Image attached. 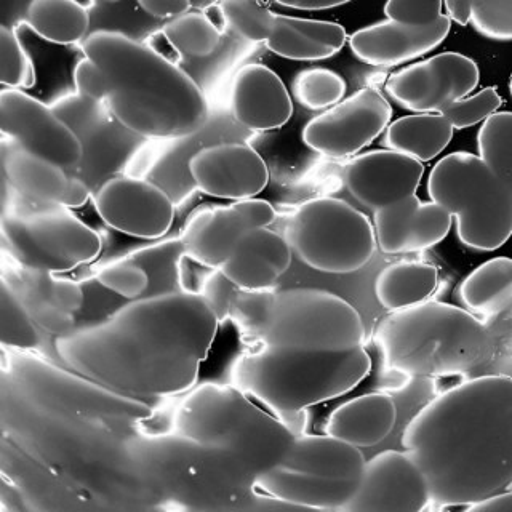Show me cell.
<instances>
[{
    "label": "cell",
    "instance_id": "27",
    "mask_svg": "<svg viewBox=\"0 0 512 512\" xmlns=\"http://www.w3.org/2000/svg\"><path fill=\"white\" fill-rule=\"evenodd\" d=\"M4 173L12 191L34 204L63 205L71 183L60 165L15 144L4 152Z\"/></svg>",
    "mask_w": 512,
    "mask_h": 512
},
{
    "label": "cell",
    "instance_id": "43",
    "mask_svg": "<svg viewBox=\"0 0 512 512\" xmlns=\"http://www.w3.org/2000/svg\"><path fill=\"white\" fill-rule=\"evenodd\" d=\"M74 85L77 93L87 100L106 103V82L103 72L87 56H84L74 68Z\"/></svg>",
    "mask_w": 512,
    "mask_h": 512
},
{
    "label": "cell",
    "instance_id": "35",
    "mask_svg": "<svg viewBox=\"0 0 512 512\" xmlns=\"http://www.w3.org/2000/svg\"><path fill=\"white\" fill-rule=\"evenodd\" d=\"M479 157L512 191V112H495L477 133Z\"/></svg>",
    "mask_w": 512,
    "mask_h": 512
},
{
    "label": "cell",
    "instance_id": "4",
    "mask_svg": "<svg viewBox=\"0 0 512 512\" xmlns=\"http://www.w3.org/2000/svg\"><path fill=\"white\" fill-rule=\"evenodd\" d=\"M372 370L364 346L341 352L296 351L250 344L231 368L232 384L301 436L306 408L356 388Z\"/></svg>",
    "mask_w": 512,
    "mask_h": 512
},
{
    "label": "cell",
    "instance_id": "31",
    "mask_svg": "<svg viewBox=\"0 0 512 512\" xmlns=\"http://www.w3.org/2000/svg\"><path fill=\"white\" fill-rule=\"evenodd\" d=\"M26 23L47 42L74 45L87 37L90 15L77 0H31Z\"/></svg>",
    "mask_w": 512,
    "mask_h": 512
},
{
    "label": "cell",
    "instance_id": "26",
    "mask_svg": "<svg viewBox=\"0 0 512 512\" xmlns=\"http://www.w3.org/2000/svg\"><path fill=\"white\" fill-rule=\"evenodd\" d=\"M396 421L397 407L392 397L370 392L333 410L325 424V434L354 447H373L391 434Z\"/></svg>",
    "mask_w": 512,
    "mask_h": 512
},
{
    "label": "cell",
    "instance_id": "10",
    "mask_svg": "<svg viewBox=\"0 0 512 512\" xmlns=\"http://www.w3.org/2000/svg\"><path fill=\"white\" fill-rule=\"evenodd\" d=\"M287 240L304 264L327 274L359 271L378 247L367 215L336 197H316L296 208Z\"/></svg>",
    "mask_w": 512,
    "mask_h": 512
},
{
    "label": "cell",
    "instance_id": "38",
    "mask_svg": "<svg viewBox=\"0 0 512 512\" xmlns=\"http://www.w3.org/2000/svg\"><path fill=\"white\" fill-rule=\"evenodd\" d=\"M0 341L8 348L23 351L40 346L36 322L4 279L0 285Z\"/></svg>",
    "mask_w": 512,
    "mask_h": 512
},
{
    "label": "cell",
    "instance_id": "32",
    "mask_svg": "<svg viewBox=\"0 0 512 512\" xmlns=\"http://www.w3.org/2000/svg\"><path fill=\"white\" fill-rule=\"evenodd\" d=\"M450 20L471 24L480 36L512 42V0H444Z\"/></svg>",
    "mask_w": 512,
    "mask_h": 512
},
{
    "label": "cell",
    "instance_id": "16",
    "mask_svg": "<svg viewBox=\"0 0 512 512\" xmlns=\"http://www.w3.org/2000/svg\"><path fill=\"white\" fill-rule=\"evenodd\" d=\"M479 80L476 61L461 53L445 52L392 72L384 92L407 111L440 114L450 104L471 95Z\"/></svg>",
    "mask_w": 512,
    "mask_h": 512
},
{
    "label": "cell",
    "instance_id": "2",
    "mask_svg": "<svg viewBox=\"0 0 512 512\" xmlns=\"http://www.w3.org/2000/svg\"><path fill=\"white\" fill-rule=\"evenodd\" d=\"M402 444L420 464L432 503L471 506L512 485V376L456 384L424 405Z\"/></svg>",
    "mask_w": 512,
    "mask_h": 512
},
{
    "label": "cell",
    "instance_id": "3",
    "mask_svg": "<svg viewBox=\"0 0 512 512\" xmlns=\"http://www.w3.org/2000/svg\"><path fill=\"white\" fill-rule=\"evenodd\" d=\"M80 48L103 72L109 112L130 132L176 140L204 127L207 98L175 61L122 32H92Z\"/></svg>",
    "mask_w": 512,
    "mask_h": 512
},
{
    "label": "cell",
    "instance_id": "37",
    "mask_svg": "<svg viewBox=\"0 0 512 512\" xmlns=\"http://www.w3.org/2000/svg\"><path fill=\"white\" fill-rule=\"evenodd\" d=\"M276 293L274 288H264V290L239 288L236 298L232 301L229 320L236 325L245 343L255 344L260 340L264 328L268 325Z\"/></svg>",
    "mask_w": 512,
    "mask_h": 512
},
{
    "label": "cell",
    "instance_id": "41",
    "mask_svg": "<svg viewBox=\"0 0 512 512\" xmlns=\"http://www.w3.org/2000/svg\"><path fill=\"white\" fill-rule=\"evenodd\" d=\"M501 104H503V100H501L498 90L487 87L480 90L479 93L464 96L461 100L455 101L440 114L450 120V124L455 130H464V128L474 127L493 116L501 108Z\"/></svg>",
    "mask_w": 512,
    "mask_h": 512
},
{
    "label": "cell",
    "instance_id": "33",
    "mask_svg": "<svg viewBox=\"0 0 512 512\" xmlns=\"http://www.w3.org/2000/svg\"><path fill=\"white\" fill-rule=\"evenodd\" d=\"M186 255L183 240L172 239L140 248L125 256L140 264L148 272L149 288L146 296L183 292L181 288V260ZM144 298V296H143Z\"/></svg>",
    "mask_w": 512,
    "mask_h": 512
},
{
    "label": "cell",
    "instance_id": "48",
    "mask_svg": "<svg viewBox=\"0 0 512 512\" xmlns=\"http://www.w3.org/2000/svg\"><path fill=\"white\" fill-rule=\"evenodd\" d=\"M95 2H106V4H116L119 0H95Z\"/></svg>",
    "mask_w": 512,
    "mask_h": 512
},
{
    "label": "cell",
    "instance_id": "9",
    "mask_svg": "<svg viewBox=\"0 0 512 512\" xmlns=\"http://www.w3.org/2000/svg\"><path fill=\"white\" fill-rule=\"evenodd\" d=\"M2 239L5 253L16 263L56 274L96 260L103 248L100 234L71 208L34 204L18 194L12 205L5 204Z\"/></svg>",
    "mask_w": 512,
    "mask_h": 512
},
{
    "label": "cell",
    "instance_id": "1",
    "mask_svg": "<svg viewBox=\"0 0 512 512\" xmlns=\"http://www.w3.org/2000/svg\"><path fill=\"white\" fill-rule=\"evenodd\" d=\"M220 320L188 292L144 296L111 317L58 336L64 364L103 388L136 397L176 396L196 384Z\"/></svg>",
    "mask_w": 512,
    "mask_h": 512
},
{
    "label": "cell",
    "instance_id": "34",
    "mask_svg": "<svg viewBox=\"0 0 512 512\" xmlns=\"http://www.w3.org/2000/svg\"><path fill=\"white\" fill-rule=\"evenodd\" d=\"M176 55L204 58L220 45L221 31L207 13L188 12L176 16L162 28Z\"/></svg>",
    "mask_w": 512,
    "mask_h": 512
},
{
    "label": "cell",
    "instance_id": "29",
    "mask_svg": "<svg viewBox=\"0 0 512 512\" xmlns=\"http://www.w3.org/2000/svg\"><path fill=\"white\" fill-rule=\"evenodd\" d=\"M439 287V271L424 261L389 264L375 280L376 300L386 311L396 312L428 301Z\"/></svg>",
    "mask_w": 512,
    "mask_h": 512
},
{
    "label": "cell",
    "instance_id": "18",
    "mask_svg": "<svg viewBox=\"0 0 512 512\" xmlns=\"http://www.w3.org/2000/svg\"><path fill=\"white\" fill-rule=\"evenodd\" d=\"M276 216L268 200L256 197L204 208L184 226V250L207 268L221 269L245 232L269 228Z\"/></svg>",
    "mask_w": 512,
    "mask_h": 512
},
{
    "label": "cell",
    "instance_id": "21",
    "mask_svg": "<svg viewBox=\"0 0 512 512\" xmlns=\"http://www.w3.org/2000/svg\"><path fill=\"white\" fill-rule=\"evenodd\" d=\"M423 162L392 149L365 152L344 168L351 196L373 212L416 194L423 180Z\"/></svg>",
    "mask_w": 512,
    "mask_h": 512
},
{
    "label": "cell",
    "instance_id": "44",
    "mask_svg": "<svg viewBox=\"0 0 512 512\" xmlns=\"http://www.w3.org/2000/svg\"><path fill=\"white\" fill-rule=\"evenodd\" d=\"M143 12L159 18L173 20L176 16L184 15L191 8V0H136Z\"/></svg>",
    "mask_w": 512,
    "mask_h": 512
},
{
    "label": "cell",
    "instance_id": "47",
    "mask_svg": "<svg viewBox=\"0 0 512 512\" xmlns=\"http://www.w3.org/2000/svg\"><path fill=\"white\" fill-rule=\"evenodd\" d=\"M284 7L296 8V10H328V8L341 7L349 4L352 0H274Z\"/></svg>",
    "mask_w": 512,
    "mask_h": 512
},
{
    "label": "cell",
    "instance_id": "6",
    "mask_svg": "<svg viewBox=\"0 0 512 512\" xmlns=\"http://www.w3.org/2000/svg\"><path fill=\"white\" fill-rule=\"evenodd\" d=\"M176 429L184 439L231 453L255 479L284 458L296 437L234 384L197 389L178 408Z\"/></svg>",
    "mask_w": 512,
    "mask_h": 512
},
{
    "label": "cell",
    "instance_id": "22",
    "mask_svg": "<svg viewBox=\"0 0 512 512\" xmlns=\"http://www.w3.org/2000/svg\"><path fill=\"white\" fill-rule=\"evenodd\" d=\"M2 279L10 285L37 327L53 335L74 330V319L84 304V290L76 280L56 272L26 268L13 261Z\"/></svg>",
    "mask_w": 512,
    "mask_h": 512
},
{
    "label": "cell",
    "instance_id": "39",
    "mask_svg": "<svg viewBox=\"0 0 512 512\" xmlns=\"http://www.w3.org/2000/svg\"><path fill=\"white\" fill-rule=\"evenodd\" d=\"M0 82L5 88L16 90L36 84V69L31 56L24 50L15 31L7 26L0 28Z\"/></svg>",
    "mask_w": 512,
    "mask_h": 512
},
{
    "label": "cell",
    "instance_id": "14",
    "mask_svg": "<svg viewBox=\"0 0 512 512\" xmlns=\"http://www.w3.org/2000/svg\"><path fill=\"white\" fill-rule=\"evenodd\" d=\"M0 128L18 148L44 157L68 173L82 164L84 146L79 135L55 109L23 90L4 88L0 92Z\"/></svg>",
    "mask_w": 512,
    "mask_h": 512
},
{
    "label": "cell",
    "instance_id": "40",
    "mask_svg": "<svg viewBox=\"0 0 512 512\" xmlns=\"http://www.w3.org/2000/svg\"><path fill=\"white\" fill-rule=\"evenodd\" d=\"M98 284L108 288L117 295L124 296L127 300H140L146 296L149 288L148 272L141 268L135 261L122 258L106 264L96 272Z\"/></svg>",
    "mask_w": 512,
    "mask_h": 512
},
{
    "label": "cell",
    "instance_id": "15",
    "mask_svg": "<svg viewBox=\"0 0 512 512\" xmlns=\"http://www.w3.org/2000/svg\"><path fill=\"white\" fill-rule=\"evenodd\" d=\"M392 106L386 96L373 87L340 101L309 120L303 141L320 156L343 159L354 156L384 133L391 124Z\"/></svg>",
    "mask_w": 512,
    "mask_h": 512
},
{
    "label": "cell",
    "instance_id": "36",
    "mask_svg": "<svg viewBox=\"0 0 512 512\" xmlns=\"http://www.w3.org/2000/svg\"><path fill=\"white\" fill-rule=\"evenodd\" d=\"M293 96L309 111H327L343 101L348 85L346 80L327 68L304 69L293 80Z\"/></svg>",
    "mask_w": 512,
    "mask_h": 512
},
{
    "label": "cell",
    "instance_id": "46",
    "mask_svg": "<svg viewBox=\"0 0 512 512\" xmlns=\"http://www.w3.org/2000/svg\"><path fill=\"white\" fill-rule=\"evenodd\" d=\"M90 199V189H88L85 181L80 180L77 176H71V183H69L68 194L64 199L63 207L66 208H80L87 204Z\"/></svg>",
    "mask_w": 512,
    "mask_h": 512
},
{
    "label": "cell",
    "instance_id": "17",
    "mask_svg": "<svg viewBox=\"0 0 512 512\" xmlns=\"http://www.w3.org/2000/svg\"><path fill=\"white\" fill-rule=\"evenodd\" d=\"M431 504L428 479L412 453L386 450L365 463L356 495L341 511L420 512Z\"/></svg>",
    "mask_w": 512,
    "mask_h": 512
},
{
    "label": "cell",
    "instance_id": "49",
    "mask_svg": "<svg viewBox=\"0 0 512 512\" xmlns=\"http://www.w3.org/2000/svg\"><path fill=\"white\" fill-rule=\"evenodd\" d=\"M509 92H511V96H512V74H511V79H509Z\"/></svg>",
    "mask_w": 512,
    "mask_h": 512
},
{
    "label": "cell",
    "instance_id": "30",
    "mask_svg": "<svg viewBox=\"0 0 512 512\" xmlns=\"http://www.w3.org/2000/svg\"><path fill=\"white\" fill-rule=\"evenodd\" d=\"M464 309L474 316L495 317L512 309V260L506 256L480 264L458 288Z\"/></svg>",
    "mask_w": 512,
    "mask_h": 512
},
{
    "label": "cell",
    "instance_id": "42",
    "mask_svg": "<svg viewBox=\"0 0 512 512\" xmlns=\"http://www.w3.org/2000/svg\"><path fill=\"white\" fill-rule=\"evenodd\" d=\"M237 292L239 287L224 274L223 269H210L202 282L199 296H202V300L212 309L221 324L224 320H229L232 301L236 298Z\"/></svg>",
    "mask_w": 512,
    "mask_h": 512
},
{
    "label": "cell",
    "instance_id": "24",
    "mask_svg": "<svg viewBox=\"0 0 512 512\" xmlns=\"http://www.w3.org/2000/svg\"><path fill=\"white\" fill-rule=\"evenodd\" d=\"M231 111L242 127L269 132L293 116L292 96L276 72L264 64H245L231 84Z\"/></svg>",
    "mask_w": 512,
    "mask_h": 512
},
{
    "label": "cell",
    "instance_id": "5",
    "mask_svg": "<svg viewBox=\"0 0 512 512\" xmlns=\"http://www.w3.org/2000/svg\"><path fill=\"white\" fill-rule=\"evenodd\" d=\"M373 341L384 370L405 378L474 372L492 359L496 348L492 328L479 317L431 300L383 317Z\"/></svg>",
    "mask_w": 512,
    "mask_h": 512
},
{
    "label": "cell",
    "instance_id": "7",
    "mask_svg": "<svg viewBox=\"0 0 512 512\" xmlns=\"http://www.w3.org/2000/svg\"><path fill=\"white\" fill-rule=\"evenodd\" d=\"M359 447L328 436H296L284 458L253 482L255 495L296 508L343 509L364 476Z\"/></svg>",
    "mask_w": 512,
    "mask_h": 512
},
{
    "label": "cell",
    "instance_id": "11",
    "mask_svg": "<svg viewBox=\"0 0 512 512\" xmlns=\"http://www.w3.org/2000/svg\"><path fill=\"white\" fill-rule=\"evenodd\" d=\"M364 340L362 317L348 301L319 288H292L276 293L268 325L255 344L341 352L364 346Z\"/></svg>",
    "mask_w": 512,
    "mask_h": 512
},
{
    "label": "cell",
    "instance_id": "12",
    "mask_svg": "<svg viewBox=\"0 0 512 512\" xmlns=\"http://www.w3.org/2000/svg\"><path fill=\"white\" fill-rule=\"evenodd\" d=\"M218 5L237 36L264 44L285 60H327L341 52L349 39L341 24L279 15L263 0H218Z\"/></svg>",
    "mask_w": 512,
    "mask_h": 512
},
{
    "label": "cell",
    "instance_id": "23",
    "mask_svg": "<svg viewBox=\"0 0 512 512\" xmlns=\"http://www.w3.org/2000/svg\"><path fill=\"white\" fill-rule=\"evenodd\" d=\"M453 216L436 202L413 194L376 210L373 216L376 245L386 255L423 252L440 244L452 229Z\"/></svg>",
    "mask_w": 512,
    "mask_h": 512
},
{
    "label": "cell",
    "instance_id": "28",
    "mask_svg": "<svg viewBox=\"0 0 512 512\" xmlns=\"http://www.w3.org/2000/svg\"><path fill=\"white\" fill-rule=\"evenodd\" d=\"M455 128L436 112H421L400 117L384 130L383 146L420 162H429L444 152Z\"/></svg>",
    "mask_w": 512,
    "mask_h": 512
},
{
    "label": "cell",
    "instance_id": "20",
    "mask_svg": "<svg viewBox=\"0 0 512 512\" xmlns=\"http://www.w3.org/2000/svg\"><path fill=\"white\" fill-rule=\"evenodd\" d=\"M189 172L200 191L218 199H253L269 183V168L260 152L244 143L200 149L189 160Z\"/></svg>",
    "mask_w": 512,
    "mask_h": 512
},
{
    "label": "cell",
    "instance_id": "50",
    "mask_svg": "<svg viewBox=\"0 0 512 512\" xmlns=\"http://www.w3.org/2000/svg\"><path fill=\"white\" fill-rule=\"evenodd\" d=\"M509 488H512V485H511V487H509Z\"/></svg>",
    "mask_w": 512,
    "mask_h": 512
},
{
    "label": "cell",
    "instance_id": "8",
    "mask_svg": "<svg viewBox=\"0 0 512 512\" xmlns=\"http://www.w3.org/2000/svg\"><path fill=\"white\" fill-rule=\"evenodd\" d=\"M428 194L453 216L464 247L493 252L511 239L512 191L476 154L442 157L429 173Z\"/></svg>",
    "mask_w": 512,
    "mask_h": 512
},
{
    "label": "cell",
    "instance_id": "25",
    "mask_svg": "<svg viewBox=\"0 0 512 512\" xmlns=\"http://www.w3.org/2000/svg\"><path fill=\"white\" fill-rule=\"evenodd\" d=\"M292 245L269 228L245 232L232 250L223 272L239 288H274L292 264Z\"/></svg>",
    "mask_w": 512,
    "mask_h": 512
},
{
    "label": "cell",
    "instance_id": "13",
    "mask_svg": "<svg viewBox=\"0 0 512 512\" xmlns=\"http://www.w3.org/2000/svg\"><path fill=\"white\" fill-rule=\"evenodd\" d=\"M386 21L351 34V52L370 66H399L439 47L452 28L447 13L416 10L400 0L384 5Z\"/></svg>",
    "mask_w": 512,
    "mask_h": 512
},
{
    "label": "cell",
    "instance_id": "45",
    "mask_svg": "<svg viewBox=\"0 0 512 512\" xmlns=\"http://www.w3.org/2000/svg\"><path fill=\"white\" fill-rule=\"evenodd\" d=\"M468 511L477 512H512V488H508L506 492L496 493V495L488 496L479 503L468 506Z\"/></svg>",
    "mask_w": 512,
    "mask_h": 512
},
{
    "label": "cell",
    "instance_id": "19",
    "mask_svg": "<svg viewBox=\"0 0 512 512\" xmlns=\"http://www.w3.org/2000/svg\"><path fill=\"white\" fill-rule=\"evenodd\" d=\"M96 212L114 231L138 239L165 236L175 220V207L159 186L133 176H114L96 191Z\"/></svg>",
    "mask_w": 512,
    "mask_h": 512
}]
</instances>
